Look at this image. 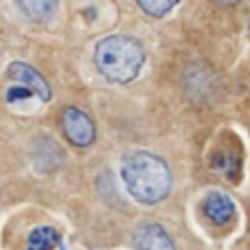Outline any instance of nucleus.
<instances>
[{
    "instance_id": "obj_1",
    "label": "nucleus",
    "mask_w": 250,
    "mask_h": 250,
    "mask_svg": "<svg viewBox=\"0 0 250 250\" xmlns=\"http://www.w3.org/2000/svg\"><path fill=\"white\" fill-rule=\"evenodd\" d=\"M121 180L136 202L158 204L171 191V169L151 151H129L121 158Z\"/></svg>"
},
{
    "instance_id": "obj_2",
    "label": "nucleus",
    "mask_w": 250,
    "mask_h": 250,
    "mask_svg": "<svg viewBox=\"0 0 250 250\" xmlns=\"http://www.w3.org/2000/svg\"><path fill=\"white\" fill-rule=\"evenodd\" d=\"M145 48L129 35H108L95 48V66L108 82L129 83L141 75Z\"/></svg>"
},
{
    "instance_id": "obj_3",
    "label": "nucleus",
    "mask_w": 250,
    "mask_h": 250,
    "mask_svg": "<svg viewBox=\"0 0 250 250\" xmlns=\"http://www.w3.org/2000/svg\"><path fill=\"white\" fill-rule=\"evenodd\" d=\"M62 129L70 145L75 147H90L97 138V127L86 112L77 108H66L62 114Z\"/></svg>"
},
{
    "instance_id": "obj_4",
    "label": "nucleus",
    "mask_w": 250,
    "mask_h": 250,
    "mask_svg": "<svg viewBox=\"0 0 250 250\" xmlns=\"http://www.w3.org/2000/svg\"><path fill=\"white\" fill-rule=\"evenodd\" d=\"M7 79H11L13 83H20L26 90H31L40 101L51 99V86L48 82L33 68V66L24 64V62H13L7 68Z\"/></svg>"
},
{
    "instance_id": "obj_5",
    "label": "nucleus",
    "mask_w": 250,
    "mask_h": 250,
    "mask_svg": "<svg viewBox=\"0 0 250 250\" xmlns=\"http://www.w3.org/2000/svg\"><path fill=\"white\" fill-rule=\"evenodd\" d=\"M242 165L244 156L237 143H224L211 154V169L224 176L226 180L237 182L242 176Z\"/></svg>"
},
{
    "instance_id": "obj_6",
    "label": "nucleus",
    "mask_w": 250,
    "mask_h": 250,
    "mask_svg": "<svg viewBox=\"0 0 250 250\" xmlns=\"http://www.w3.org/2000/svg\"><path fill=\"white\" fill-rule=\"evenodd\" d=\"M202 213L215 226H229L237 215L233 198L224 191H208L202 200Z\"/></svg>"
},
{
    "instance_id": "obj_7",
    "label": "nucleus",
    "mask_w": 250,
    "mask_h": 250,
    "mask_svg": "<svg viewBox=\"0 0 250 250\" xmlns=\"http://www.w3.org/2000/svg\"><path fill=\"white\" fill-rule=\"evenodd\" d=\"M134 246L136 250H176L171 235L158 222H141L134 229Z\"/></svg>"
},
{
    "instance_id": "obj_8",
    "label": "nucleus",
    "mask_w": 250,
    "mask_h": 250,
    "mask_svg": "<svg viewBox=\"0 0 250 250\" xmlns=\"http://www.w3.org/2000/svg\"><path fill=\"white\" fill-rule=\"evenodd\" d=\"M62 237L53 226H38L26 237V250H55Z\"/></svg>"
},
{
    "instance_id": "obj_9",
    "label": "nucleus",
    "mask_w": 250,
    "mask_h": 250,
    "mask_svg": "<svg viewBox=\"0 0 250 250\" xmlns=\"http://www.w3.org/2000/svg\"><path fill=\"white\" fill-rule=\"evenodd\" d=\"M16 4L22 11V16L35 22L48 20L57 9V0H16Z\"/></svg>"
},
{
    "instance_id": "obj_10",
    "label": "nucleus",
    "mask_w": 250,
    "mask_h": 250,
    "mask_svg": "<svg viewBox=\"0 0 250 250\" xmlns=\"http://www.w3.org/2000/svg\"><path fill=\"white\" fill-rule=\"evenodd\" d=\"M138 7L151 18H163L176 7L180 0H136Z\"/></svg>"
},
{
    "instance_id": "obj_11",
    "label": "nucleus",
    "mask_w": 250,
    "mask_h": 250,
    "mask_svg": "<svg viewBox=\"0 0 250 250\" xmlns=\"http://www.w3.org/2000/svg\"><path fill=\"white\" fill-rule=\"evenodd\" d=\"M31 97H35L31 90H26L24 86H13V88H9L7 90V101L9 104H18V101H22V99H31Z\"/></svg>"
},
{
    "instance_id": "obj_12",
    "label": "nucleus",
    "mask_w": 250,
    "mask_h": 250,
    "mask_svg": "<svg viewBox=\"0 0 250 250\" xmlns=\"http://www.w3.org/2000/svg\"><path fill=\"white\" fill-rule=\"evenodd\" d=\"M217 4H222V7H233V4L242 2V0H215Z\"/></svg>"
}]
</instances>
